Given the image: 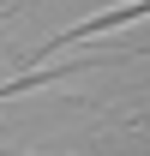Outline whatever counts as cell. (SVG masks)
Wrapping results in <instances>:
<instances>
[{"label": "cell", "mask_w": 150, "mask_h": 156, "mask_svg": "<svg viewBox=\"0 0 150 156\" xmlns=\"http://www.w3.org/2000/svg\"><path fill=\"white\" fill-rule=\"evenodd\" d=\"M12 12H18V6H6V12H0V18H12Z\"/></svg>", "instance_id": "cell-2"}, {"label": "cell", "mask_w": 150, "mask_h": 156, "mask_svg": "<svg viewBox=\"0 0 150 156\" xmlns=\"http://www.w3.org/2000/svg\"><path fill=\"white\" fill-rule=\"evenodd\" d=\"M0 156H18V150H0Z\"/></svg>", "instance_id": "cell-3"}, {"label": "cell", "mask_w": 150, "mask_h": 156, "mask_svg": "<svg viewBox=\"0 0 150 156\" xmlns=\"http://www.w3.org/2000/svg\"><path fill=\"white\" fill-rule=\"evenodd\" d=\"M126 126H150V108H144V114H132V120H126Z\"/></svg>", "instance_id": "cell-1"}]
</instances>
